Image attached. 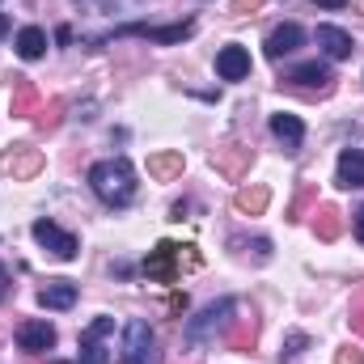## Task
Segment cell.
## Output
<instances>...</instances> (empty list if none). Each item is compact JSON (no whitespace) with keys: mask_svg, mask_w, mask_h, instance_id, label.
Listing matches in <instances>:
<instances>
[{"mask_svg":"<svg viewBox=\"0 0 364 364\" xmlns=\"http://www.w3.org/2000/svg\"><path fill=\"white\" fill-rule=\"evenodd\" d=\"M90 186L102 203L127 208V203L136 199V170H132L127 157H106V161H97L90 170Z\"/></svg>","mask_w":364,"mask_h":364,"instance_id":"1","label":"cell"},{"mask_svg":"<svg viewBox=\"0 0 364 364\" xmlns=\"http://www.w3.org/2000/svg\"><path fill=\"white\" fill-rule=\"evenodd\" d=\"M182 267H199L195 246H178V242H157L144 259V275L157 284H178Z\"/></svg>","mask_w":364,"mask_h":364,"instance_id":"2","label":"cell"},{"mask_svg":"<svg viewBox=\"0 0 364 364\" xmlns=\"http://www.w3.org/2000/svg\"><path fill=\"white\" fill-rule=\"evenodd\" d=\"M242 305L233 301V296H225V301H216V305H208L199 318H191L186 322V343H212L216 335H229V326H233V314H237Z\"/></svg>","mask_w":364,"mask_h":364,"instance_id":"3","label":"cell"},{"mask_svg":"<svg viewBox=\"0 0 364 364\" xmlns=\"http://www.w3.org/2000/svg\"><path fill=\"white\" fill-rule=\"evenodd\" d=\"M153 348H157V335H153V326L149 322H140V318H132L127 322V331H123V364H153Z\"/></svg>","mask_w":364,"mask_h":364,"instance_id":"4","label":"cell"},{"mask_svg":"<svg viewBox=\"0 0 364 364\" xmlns=\"http://www.w3.org/2000/svg\"><path fill=\"white\" fill-rule=\"evenodd\" d=\"M114 335V318H93L81 331V364H106V339Z\"/></svg>","mask_w":364,"mask_h":364,"instance_id":"5","label":"cell"},{"mask_svg":"<svg viewBox=\"0 0 364 364\" xmlns=\"http://www.w3.org/2000/svg\"><path fill=\"white\" fill-rule=\"evenodd\" d=\"M153 38V43H182L195 34V21H178V26H144V21H132V26H119L114 38Z\"/></svg>","mask_w":364,"mask_h":364,"instance_id":"6","label":"cell"},{"mask_svg":"<svg viewBox=\"0 0 364 364\" xmlns=\"http://www.w3.org/2000/svg\"><path fill=\"white\" fill-rule=\"evenodd\" d=\"M34 242H38V246H47V250H51L55 259H64V263H68V259H77V237H73V233H64L55 220H34Z\"/></svg>","mask_w":364,"mask_h":364,"instance_id":"7","label":"cell"},{"mask_svg":"<svg viewBox=\"0 0 364 364\" xmlns=\"http://www.w3.org/2000/svg\"><path fill=\"white\" fill-rule=\"evenodd\" d=\"M216 77H220V81H246V77H250V51L237 47V43L220 47V51H216Z\"/></svg>","mask_w":364,"mask_h":364,"instance_id":"8","label":"cell"},{"mask_svg":"<svg viewBox=\"0 0 364 364\" xmlns=\"http://www.w3.org/2000/svg\"><path fill=\"white\" fill-rule=\"evenodd\" d=\"M305 43V30L296 26V21H284V26H275L272 34H267V60H284V55H292L296 47Z\"/></svg>","mask_w":364,"mask_h":364,"instance_id":"9","label":"cell"},{"mask_svg":"<svg viewBox=\"0 0 364 364\" xmlns=\"http://www.w3.org/2000/svg\"><path fill=\"white\" fill-rule=\"evenodd\" d=\"M335 182H339L343 191H360L364 186V149H343V153H339Z\"/></svg>","mask_w":364,"mask_h":364,"instance_id":"10","label":"cell"},{"mask_svg":"<svg viewBox=\"0 0 364 364\" xmlns=\"http://www.w3.org/2000/svg\"><path fill=\"white\" fill-rule=\"evenodd\" d=\"M17 348L21 352H47V348H55V326L51 322H21L17 326Z\"/></svg>","mask_w":364,"mask_h":364,"instance_id":"11","label":"cell"},{"mask_svg":"<svg viewBox=\"0 0 364 364\" xmlns=\"http://www.w3.org/2000/svg\"><path fill=\"white\" fill-rule=\"evenodd\" d=\"M4 170H9L13 178H34V174L43 170V153L30 149V144H17V149L4 157Z\"/></svg>","mask_w":364,"mask_h":364,"instance_id":"12","label":"cell"},{"mask_svg":"<svg viewBox=\"0 0 364 364\" xmlns=\"http://www.w3.org/2000/svg\"><path fill=\"white\" fill-rule=\"evenodd\" d=\"M38 305L43 309H73L77 305V284L73 279H47V288H38Z\"/></svg>","mask_w":364,"mask_h":364,"instance_id":"13","label":"cell"},{"mask_svg":"<svg viewBox=\"0 0 364 364\" xmlns=\"http://www.w3.org/2000/svg\"><path fill=\"white\" fill-rule=\"evenodd\" d=\"M318 47H322L331 60H348V55L356 51L352 34H348V30H339V26H318Z\"/></svg>","mask_w":364,"mask_h":364,"instance_id":"14","label":"cell"},{"mask_svg":"<svg viewBox=\"0 0 364 364\" xmlns=\"http://www.w3.org/2000/svg\"><path fill=\"white\" fill-rule=\"evenodd\" d=\"M272 136L288 149V153H296L301 140H305V123H301L296 114H272Z\"/></svg>","mask_w":364,"mask_h":364,"instance_id":"15","label":"cell"},{"mask_svg":"<svg viewBox=\"0 0 364 364\" xmlns=\"http://www.w3.org/2000/svg\"><path fill=\"white\" fill-rule=\"evenodd\" d=\"M288 81L292 85H309V90H331V68L326 64H318V60H309V64H296L292 73H288Z\"/></svg>","mask_w":364,"mask_h":364,"instance_id":"16","label":"cell"},{"mask_svg":"<svg viewBox=\"0 0 364 364\" xmlns=\"http://www.w3.org/2000/svg\"><path fill=\"white\" fill-rule=\"evenodd\" d=\"M267 203H272V191H267V186H242V191L233 195V208H237L242 216H263Z\"/></svg>","mask_w":364,"mask_h":364,"instance_id":"17","label":"cell"},{"mask_svg":"<svg viewBox=\"0 0 364 364\" xmlns=\"http://www.w3.org/2000/svg\"><path fill=\"white\" fill-rule=\"evenodd\" d=\"M255 339H259V322H255V314H250V318H233V326H229L225 343H229L233 352H250V348H255Z\"/></svg>","mask_w":364,"mask_h":364,"instance_id":"18","label":"cell"},{"mask_svg":"<svg viewBox=\"0 0 364 364\" xmlns=\"http://www.w3.org/2000/svg\"><path fill=\"white\" fill-rule=\"evenodd\" d=\"M43 51H47V30H38V26L17 30V55L21 60H43Z\"/></svg>","mask_w":364,"mask_h":364,"instance_id":"19","label":"cell"},{"mask_svg":"<svg viewBox=\"0 0 364 364\" xmlns=\"http://www.w3.org/2000/svg\"><path fill=\"white\" fill-rule=\"evenodd\" d=\"M182 166H186V161H182V153H178V149H170V153H157V157H149V174H153L157 182L178 178V174H182Z\"/></svg>","mask_w":364,"mask_h":364,"instance_id":"20","label":"cell"},{"mask_svg":"<svg viewBox=\"0 0 364 364\" xmlns=\"http://www.w3.org/2000/svg\"><path fill=\"white\" fill-rule=\"evenodd\" d=\"M246 161H250V149H237V144L216 149V170H220V174H229V178H237V174L246 170Z\"/></svg>","mask_w":364,"mask_h":364,"instance_id":"21","label":"cell"},{"mask_svg":"<svg viewBox=\"0 0 364 364\" xmlns=\"http://www.w3.org/2000/svg\"><path fill=\"white\" fill-rule=\"evenodd\" d=\"M314 216H318V220H314V233H318L322 242H335V237L343 233V212H339V208H318Z\"/></svg>","mask_w":364,"mask_h":364,"instance_id":"22","label":"cell"},{"mask_svg":"<svg viewBox=\"0 0 364 364\" xmlns=\"http://www.w3.org/2000/svg\"><path fill=\"white\" fill-rule=\"evenodd\" d=\"M34 110H38V90H34V81L17 77V81H13V114H34Z\"/></svg>","mask_w":364,"mask_h":364,"instance_id":"23","label":"cell"},{"mask_svg":"<svg viewBox=\"0 0 364 364\" xmlns=\"http://www.w3.org/2000/svg\"><path fill=\"white\" fill-rule=\"evenodd\" d=\"M305 348H309V335L292 331V335H288V343H284V356H279V360H284V364H292L296 356H301V352H305Z\"/></svg>","mask_w":364,"mask_h":364,"instance_id":"24","label":"cell"},{"mask_svg":"<svg viewBox=\"0 0 364 364\" xmlns=\"http://www.w3.org/2000/svg\"><path fill=\"white\" fill-rule=\"evenodd\" d=\"M60 110H64V106H60V102H51V106L34 110V123H38V127H55V123H60Z\"/></svg>","mask_w":364,"mask_h":364,"instance_id":"25","label":"cell"},{"mask_svg":"<svg viewBox=\"0 0 364 364\" xmlns=\"http://www.w3.org/2000/svg\"><path fill=\"white\" fill-rule=\"evenodd\" d=\"M259 4L263 0H233V17H250V13H259Z\"/></svg>","mask_w":364,"mask_h":364,"instance_id":"26","label":"cell"},{"mask_svg":"<svg viewBox=\"0 0 364 364\" xmlns=\"http://www.w3.org/2000/svg\"><path fill=\"white\" fill-rule=\"evenodd\" d=\"M335 360H339V364H364V356H360V352H352V348H343Z\"/></svg>","mask_w":364,"mask_h":364,"instance_id":"27","label":"cell"},{"mask_svg":"<svg viewBox=\"0 0 364 364\" xmlns=\"http://www.w3.org/2000/svg\"><path fill=\"white\" fill-rule=\"evenodd\" d=\"M352 331H356V335H364V305H356V309H352Z\"/></svg>","mask_w":364,"mask_h":364,"instance_id":"28","label":"cell"},{"mask_svg":"<svg viewBox=\"0 0 364 364\" xmlns=\"http://www.w3.org/2000/svg\"><path fill=\"white\" fill-rule=\"evenodd\" d=\"M9 296V272H4V263H0V301Z\"/></svg>","mask_w":364,"mask_h":364,"instance_id":"29","label":"cell"},{"mask_svg":"<svg viewBox=\"0 0 364 364\" xmlns=\"http://www.w3.org/2000/svg\"><path fill=\"white\" fill-rule=\"evenodd\" d=\"M356 237H360V246H364V203H360V212H356Z\"/></svg>","mask_w":364,"mask_h":364,"instance_id":"30","label":"cell"},{"mask_svg":"<svg viewBox=\"0 0 364 364\" xmlns=\"http://www.w3.org/2000/svg\"><path fill=\"white\" fill-rule=\"evenodd\" d=\"M314 4H322V9H343L348 0H314Z\"/></svg>","mask_w":364,"mask_h":364,"instance_id":"31","label":"cell"},{"mask_svg":"<svg viewBox=\"0 0 364 364\" xmlns=\"http://www.w3.org/2000/svg\"><path fill=\"white\" fill-rule=\"evenodd\" d=\"M4 34H9V17L0 13V38H4Z\"/></svg>","mask_w":364,"mask_h":364,"instance_id":"32","label":"cell"}]
</instances>
